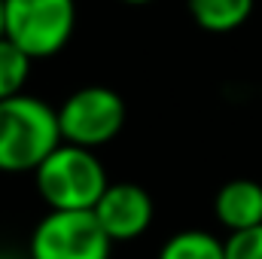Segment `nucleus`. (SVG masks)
Listing matches in <instances>:
<instances>
[{
    "label": "nucleus",
    "instance_id": "f257e3e1",
    "mask_svg": "<svg viewBox=\"0 0 262 259\" xmlns=\"http://www.w3.org/2000/svg\"><path fill=\"white\" fill-rule=\"evenodd\" d=\"M64 143L58 110L34 95H15L0 101V171L25 174L37 171L43 159Z\"/></svg>",
    "mask_w": 262,
    "mask_h": 259
},
{
    "label": "nucleus",
    "instance_id": "f03ea898",
    "mask_svg": "<svg viewBox=\"0 0 262 259\" xmlns=\"http://www.w3.org/2000/svg\"><path fill=\"white\" fill-rule=\"evenodd\" d=\"M34 180L49 210H92L110 186L101 159L76 143H58L34 171Z\"/></svg>",
    "mask_w": 262,
    "mask_h": 259
},
{
    "label": "nucleus",
    "instance_id": "7ed1b4c3",
    "mask_svg": "<svg viewBox=\"0 0 262 259\" xmlns=\"http://www.w3.org/2000/svg\"><path fill=\"white\" fill-rule=\"evenodd\" d=\"M76 25L73 0H6V34L34 61L52 58L67 46Z\"/></svg>",
    "mask_w": 262,
    "mask_h": 259
},
{
    "label": "nucleus",
    "instance_id": "20e7f679",
    "mask_svg": "<svg viewBox=\"0 0 262 259\" xmlns=\"http://www.w3.org/2000/svg\"><path fill=\"white\" fill-rule=\"evenodd\" d=\"M110 250L95 210H49L31 232V259H110Z\"/></svg>",
    "mask_w": 262,
    "mask_h": 259
},
{
    "label": "nucleus",
    "instance_id": "39448f33",
    "mask_svg": "<svg viewBox=\"0 0 262 259\" xmlns=\"http://www.w3.org/2000/svg\"><path fill=\"white\" fill-rule=\"evenodd\" d=\"M58 125L64 143H76L85 149L104 146L125 125V101L107 85L76 89L58 107Z\"/></svg>",
    "mask_w": 262,
    "mask_h": 259
},
{
    "label": "nucleus",
    "instance_id": "423d86ee",
    "mask_svg": "<svg viewBox=\"0 0 262 259\" xmlns=\"http://www.w3.org/2000/svg\"><path fill=\"white\" fill-rule=\"evenodd\" d=\"M92 210L113 244L140 238L152 223V198L137 183H110Z\"/></svg>",
    "mask_w": 262,
    "mask_h": 259
},
{
    "label": "nucleus",
    "instance_id": "0eeeda50",
    "mask_svg": "<svg viewBox=\"0 0 262 259\" xmlns=\"http://www.w3.org/2000/svg\"><path fill=\"white\" fill-rule=\"evenodd\" d=\"M216 223L229 232L262 226V183L256 180H229L213 198Z\"/></svg>",
    "mask_w": 262,
    "mask_h": 259
},
{
    "label": "nucleus",
    "instance_id": "6e6552de",
    "mask_svg": "<svg viewBox=\"0 0 262 259\" xmlns=\"http://www.w3.org/2000/svg\"><path fill=\"white\" fill-rule=\"evenodd\" d=\"M253 12V0H189V15L201 31L229 34Z\"/></svg>",
    "mask_w": 262,
    "mask_h": 259
},
{
    "label": "nucleus",
    "instance_id": "1a4fd4ad",
    "mask_svg": "<svg viewBox=\"0 0 262 259\" xmlns=\"http://www.w3.org/2000/svg\"><path fill=\"white\" fill-rule=\"evenodd\" d=\"M156 259H226V244L204 229H183L162 244Z\"/></svg>",
    "mask_w": 262,
    "mask_h": 259
},
{
    "label": "nucleus",
    "instance_id": "9d476101",
    "mask_svg": "<svg viewBox=\"0 0 262 259\" xmlns=\"http://www.w3.org/2000/svg\"><path fill=\"white\" fill-rule=\"evenodd\" d=\"M31 55L18 49L9 37H0V101L21 95L28 73H31Z\"/></svg>",
    "mask_w": 262,
    "mask_h": 259
},
{
    "label": "nucleus",
    "instance_id": "9b49d317",
    "mask_svg": "<svg viewBox=\"0 0 262 259\" xmlns=\"http://www.w3.org/2000/svg\"><path fill=\"white\" fill-rule=\"evenodd\" d=\"M226 244V259H262V226L229 232Z\"/></svg>",
    "mask_w": 262,
    "mask_h": 259
},
{
    "label": "nucleus",
    "instance_id": "f8f14e48",
    "mask_svg": "<svg viewBox=\"0 0 262 259\" xmlns=\"http://www.w3.org/2000/svg\"><path fill=\"white\" fill-rule=\"evenodd\" d=\"M6 34V0H0V37Z\"/></svg>",
    "mask_w": 262,
    "mask_h": 259
},
{
    "label": "nucleus",
    "instance_id": "ddd939ff",
    "mask_svg": "<svg viewBox=\"0 0 262 259\" xmlns=\"http://www.w3.org/2000/svg\"><path fill=\"white\" fill-rule=\"evenodd\" d=\"M122 3H131V6H143V3H152V0H122Z\"/></svg>",
    "mask_w": 262,
    "mask_h": 259
}]
</instances>
